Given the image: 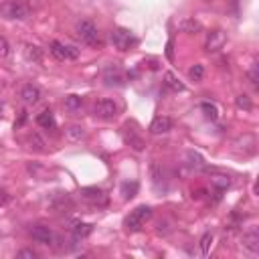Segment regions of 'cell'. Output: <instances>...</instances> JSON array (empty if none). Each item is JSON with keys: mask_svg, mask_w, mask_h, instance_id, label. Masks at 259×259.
Returning a JSON list of instances; mask_svg holds the SVG:
<instances>
[{"mask_svg": "<svg viewBox=\"0 0 259 259\" xmlns=\"http://www.w3.org/2000/svg\"><path fill=\"white\" fill-rule=\"evenodd\" d=\"M16 257H18V259H35L37 253L32 251V249H20V251L16 253Z\"/></svg>", "mask_w": 259, "mask_h": 259, "instance_id": "836d02e7", "label": "cell"}, {"mask_svg": "<svg viewBox=\"0 0 259 259\" xmlns=\"http://www.w3.org/2000/svg\"><path fill=\"white\" fill-rule=\"evenodd\" d=\"M83 106V99L79 95H67L65 97V107L69 111H79Z\"/></svg>", "mask_w": 259, "mask_h": 259, "instance_id": "d4e9b609", "label": "cell"}, {"mask_svg": "<svg viewBox=\"0 0 259 259\" xmlns=\"http://www.w3.org/2000/svg\"><path fill=\"white\" fill-rule=\"evenodd\" d=\"M184 158H186L188 168H193V170H202V168H205V160H202V156L198 152H195V150H188Z\"/></svg>", "mask_w": 259, "mask_h": 259, "instance_id": "e0dca14e", "label": "cell"}, {"mask_svg": "<svg viewBox=\"0 0 259 259\" xmlns=\"http://www.w3.org/2000/svg\"><path fill=\"white\" fill-rule=\"evenodd\" d=\"M150 134H154V136H160V134H168L172 130V120L168 116H158L154 118L152 123H150Z\"/></svg>", "mask_w": 259, "mask_h": 259, "instance_id": "8fae6325", "label": "cell"}, {"mask_svg": "<svg viewBox=\"0 0 259 259\" xmlns=\"http://www.w3.org/2000/svg\"><path fill=\"white\" fill-rule=\"evenodd\" d=\"M235 106L239 109H245V111H251L253 109V104H251V97L249 95H237L235 97Z\"/></svg>", "mask_w": 259, "mask_h": 259, "instance_id": "4316f807", "label": "cell"}, {"mask_svg": "<svg viewBox=\"0 0 259 259\" xmlns=\"http://www.w3.org/2000/svg\"><path fill=\"white\" fill-rule=\"evenodd\" d=\"M104 81L107 87H122L123 83H126V77H123V73L118 69V67H107V69L104 71Z\"/></svg>", "mask_w": 259, "mask_h": 259, "instance_id": "7c38bea8", "label": "cell"}, {"mask_svg": "<svg viewBox=\"0 0 259 259\" xmlns=\"http://www.w3.org/2000/svg\"><path fill=\"white\" fill-rule=\"evenodd\" d=\"M10 200V197H8V193L4 188H0V205H6V202Z\"/></svg>", "mask_w": 259, "mask_h": 259, "instance_id": "e575fe53", "label": "cell"}, {"mask_svg": "<svg viewBox=\"0 0 259 259\" xmlns=\"http://www.w3.org/2000/svg\"><path fill=\"white\" fill-rule=\"evenodd\" d=\"M249 81H251V85H253L255 89L259 87V65H257V63H253L251 69H249Z\"/></svg>", "mask_w": 259, "mask_h": 259, "instance_id": "4dcf8cb0", "label": "cell"}, {"mask_svg": "<svg viewBox=\"0 0 259 259\" xmlns=\"http://www.w3.org/2000/svg\"><path fill=\"white\" fill-rule=\"evenodd\" d=\"M49 51H51L53 57L59 59V61H75L77 57H79V51H77L75 47H71V45L61 43V41H53Z\"/></svg>", "mask_w": 259, "mask_h": 259, "instance_id": "5b68a950", "label": "cell"}, {"mask_svg": "<svg viewBox=\"0 0 259 259\" xmlns=\"http://www.w3.org/2000/svg\"><path fill=\"white\" fill-rule=\"evenodd\" d=\"M150 174H152V183L156 188H162L164 186V172H162V168L158 166V162H152L150 164ZM166 188V186H164Z\"/></svg>", "mask_w": 259, "mask_h": 259, "instance_id": "ac0fdd59", "label": "cell"}, {"mask_svg": "<svg viewBox=\"0 0 259 259\" xmlns=\"http://www.w3.org/2000/svg\"><path fill=\"white\" fill-rule=\"evenodd\" d=\"M30 237H32V241H37L41 245H51L55 235L49 227H45V225H35V227L30 229Z\"/></svg>", "mask_w": 259, "mask_h": 259, "instance_id": "9c48e42d", "label": "cell"}, {"mask_svg": "<svg viewBox=\"0 0 259 259\" xmlns=\"http://www.w3.org/2000/svg\"><path fill=\"white\" fill-rule=\"evenodd\" d=\"M123 140H126V144H130L134 150L136 152H142L144 148H146V142H144V138L140 136V134L136 132V130H132L130 126H126L123 128Z\"/></svg>", "mask_w": 259, "mask_h": 259, "instance_id": "4fadbf2b", "label": "cell"}, {"mask_svg": "<svg viewBox=\"0 0 259 259\" xmlns=\"http://www.w3.org/2000/svg\"><path fill=\"white\" fill-rule=\"evenodd\" d=\"M200 109H202V114H205V118L211 120V122H215V120L219 118V109H217L215 104H211V101H202V104H200Z\"/></svg>", "mask_w": 259, "mask_h": 259, "instance_id": "cb8c5ba5", "label": "cell"}, {"mask_svg": "<svg viewBox=\"0 0 259 259\" xmlns=\"http://www.w3.org/2000/svg\"><path fill=\"white\" fill-rule=\"evenodd\" d=\"M188 77H190L193 81H200L202 77H205V67L198 65V63H197V65H193V67L188 69Z\"/></svg>", "mask_w": 259, "mask_h": 259, "instance_id": "f1b7e54d", "label": "cell"}, {"mask_svg": "<svg viewBox=\"0 0 259 259\" xmlns=\"http://www.w3.org/2000/svg\"><path fill=\"white\" fill-rule=\"evenodd\" d=\"M75 32L85 45H89V47H99L101 45V35L91 20H79L75 25Z\"/></svg>", "mask_w": 259, "mask_h": 259, "instance_id": "3957f363", "label": "cell"}, {"mask_svg": "<svg viewBox=\"0 0 259 259\" xmlns=\"http://www.w3.org/2000/svg\"><path fill=\"white\" fill-rule=\"evenodd\" d=\"M65 136H67V140H69V142H79V140L85 138V130L75 123V126H69V128H67Z\"/></svg>", "mask_w": 259, "mask_h": 259, "instance_id": "ffe728a7", "label": "cell"}, {"mask_svg": "<svg viewBox=\"0 0 259 259\" xmlns=\"http://www.w3.org/2000/svg\"><path fill=\"white\" fill-rule=\"evenodd\" d=\"M243 249H247L251 255L259 253V231H257V227H251L249 231L243 233Z\"/></svg>", "mask_w": 259, "mask_h": 259, "instance_id": "30bf717a", "label": "cell"}, {"mask_svg": "<svg viewBox=\"0 0 259 259\" xmlns=\"http://www.w3.org/2000/svg\"><path fill=\"white\" fill-rule=\"evenodd\" d=\"M136 193H138V183L136 180H126V183L122 184V195H123V200H130V198H134L136 197Z\"/></svg>", "mask_w": 259, "mask_h": 259, "instance_id": "7402d4cb", "label": "cell"}, {"mask_svg": "<svg viewBox=\"0 0 259 259\" xmlns=\"http://www.w3.org/2000/svg\"><path fill=\"white\" fill-rule=\"evenodd\" d=\"M0 16L6 20H25L30 16V6L25 0H6L0 4Z\"/></svg>", "mask_w": 259, "mask_h": 259, "instance_id": "6da1fadb", "label": "cell"}, {"mask_svg": "<svg viewBox=\"0 0 259 259\" xmlns=\"http://www.w3.org/2000/svg\"><path fill=\"white\" fill-rule=\"evenodd\" d=\"M200 253L202 255H209L211 253V245H213V233H205V235H202V237H200Z\"/></svg>", "mask_w": 259, "mask_h": 259, "instance_id": "484cf974", "label": "cell"}, {"mask_svg": "<svg viewBox=\"0 0 259 259\" xmlns=\"http://www.w3.org/2000/svg\"><path fill=\"white\" fill-rule=\"evenodd\" d=\"M27 57L32 59V61H37V63H41L43 61V51L39 47H35V45H29V47H27Z\"/></svg>", "mask_w": 259, "mask_h": 259, "instance_id": "f546056e", "label": "cell"}, {"mask_svg": "<svg viewBox=\"0 0 259 259\" xmlns=\"http://www.w3.org/2000/svg\"><path fill=\"white\" fill-rule=\"evenodd\" d=\"M211 184L215 186L219 193H223L225 188H229V184H231V180L227 178V176H213V180H211Z\"/></svg>", "mask_w": 259, "mask_h": 259, "instance_id": "83f0119b", "label": "cell"}, {"mask_svg": "<svg viewBox=\"0 0 259 259\" xmlns=\"http://www.w3.org/2000/svg\"><path fill=\"white\" fill-rule=\"evenodd\" d=\"M166 57H168V59H174V53H172V41H168V45H166Z\"/></svg>", "mask_w": 259, "mask_h": 259, "instance_id": "d590c367", "label": "cell"}, {"mask_svg": "<svg viewBox=\"0 0 259 259\" xmlns=\"http://www.w3.org/2000/svg\"><path fill=\"white\" fill-rule=\"evenodd\" d=\"M20 97L25 104H39L41 101V89L37 85H25L20 91Z\"/></svg>", "mask_w": 259, "mask_h": 259, "instance_id": "9a60e30c", "label": "cell"}, {"mask_svg": "<svg viewBox=\"0 0 259 259\" xmlns=\"http://www.w3.org/2000/svg\"><path fill=\"white\" fill-rule=\"evenodd\" d=\"M235 150H237V152H243V156L255 154V150H257V140H255V136H251V134H243L241 138L235 140Z\"/></svg>", "mask_w": 259, "mask_h": 259, "instance_id": "52a82bcc", "label": "cell"}, {"mask_svg": "<svg viewBox=\"0 0 259 259\" xmlns=\"http://www.w3.org/2000/svg\"><path fill=\"white\" fill-rule=\"evenodd\" d=\"M109 39H111V45H114V47H116L118 51H130V49L134 47V45L138 43L136 37L132 35V30L122 29V27H118V29L111 30Z\"/></svg>", "mask_w": 259, "mask_h": 259, "instance_id": "277c9868", "label": "cell"}, {"mask_svg": "<svg viewBox=\"0 0 259 259\" xmlns=\"http://www.w3.org/2000/svg\"><path fill=\"white\" fill-rule=\"evenodd\" d=\"M227 43V35L223 30H211L207 35V43H205V49L209 53H215V51H221L223 45Z\"/></svg>", "mask_w": 259, "mask_h": 259, "instance_id": "ba28073f", "label": "cell"}, {"mask_svg": "<svg viewBox=\"0 0 259 259\" xmlns=\"http://www.w3.org/2000/svg\"><path fill=\"white\" fill-rule=\"evenodd\" d=\"M93 114L95 118L99 120H104V122H109V120H114L118 116V106H116V101H111V99H99L95 107H93Z\"/></svg>", "mask_w": 259, "mask_h": 259, "instance_id": "8992f818", "label": "cell"}, {"mask_svg": "<svg viewBox=\"0 0 259 259\" xmlns=\"http://www.w3.org/2000/svg\"><path fill=\"white\" fill-rule=\"evenodd\" d=\"M164 85H166L168 89H172V91H184V85L176 79V75H174L172 71H168V73L164 75Z\"/></svg>", "mask_w": 259, "mask_h": 259, "instance_id": "603a6c76", "label": "cell"}, {"mask_svg": "<svg viewBox=\"0 0 259 259\" xmlns=\"http://www.w3.org/2000/svg\"><path fill=\"white\" fill-rule=\"evenodd\" d=\"M29 142H30V148H35V150H45V142H43V138L39 136V134H32V136L29 138Z\"/></svg>", "mask_w": 259, "mask_h": 259, "instance_id": "1f68e13d", "label": "cell"}, {"mask_svg": "<svg viewBox=\"0 0 259 259\" xmlns=\"http://www.w3.org/2000/svg\"><path fill=\"white\" fill-rule=\"evenodd\" d=\"M71 231H73L75 239H85L87 235L93 231V225H89V223H75V227H71Z\"/></svg>", "mask_w": 259, "mask_h": 259, "instance_id": "d6986e66", "label": "cell"}, {"mask_svg": "<svg viewBox=\"0 0 259 259\" xmlns=\"http://www.w3.org/2000/svg\"><path fill=\"white\" fill-rule=\"evenodd\" d=\"M178 29L183 32H198L200 30V22L195 18H183L178 22Z\"/></svg>", "mask_w": 259, "mask_h": 259, "instance_id": "44dd1931", "label": "cell"}, {"mask_svg": "<svg viewBox=\"0 0 259 259\" xmlns=\"http://www.w3.org/2000/svg\"><path fill=\"white\" fill-rule=\"evenodd\" d=\"M10 53V47H8V41L4 37H0V59L6 57V55Z\"/></svg>", "mask_w": 259, "mask_h": 259, "instance_id": "d6a6232c", "label": "cell"}, {"mask_svg": "<svg viewBox=\"0 0 259 259\" xmlns=\"http://www.w3.org/2000/svg\"><path fill=\"white\" fill-rule=\"evenodd\" d=\"M150 217H152V209L148 205H140L123 219V227H126V231H130V233H136L144 227L146 221H148Z\"/></svg>", "mask_w": 259, "mask_h": 259, "instance_id": "7a4b0ae2", "label": "cell"}, {"mask_svg": "<svg viewBox=\"0 0 259 259\" xmlns=\"http://www.w3.org/2000/svg\"><path fill=\"white\" fill-rule=\"evenodd\" d=\"M81 197L89 202H93V205H106V195L101 193L99 188L95 186H87V188H81Z\"/></svg>", "mask_w": 259, "mask_h": 259, "instance_id": "5bb4252c", "label": "cell"}, {"mask_svg": "<svg viewBox=\"0 0 259 259\" xmlns=\"http://www.w3.org/2000/svg\"><path fill=\"white\" fill-rule=\"evenodd\" d=\"M37 123L43 128V130H55L57 128V122H55V116L51 109H45L37 116Z\"/></svg>", "mask_w": 259, "mask_h": 259, "instance_id": "2e32d148", "label": "cell"}]
</instances>
